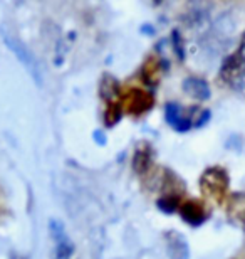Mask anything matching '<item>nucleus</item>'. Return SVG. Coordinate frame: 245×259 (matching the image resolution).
I'll use <instances>...</instances> for the list:
<instances>
[{
    "label": "nucleus",
    "mask_w": 245,
    "mask_h": 259,
    "mask_svg": "<svg viewBox=\"0 0 245 259\" xmlns=\"http://www.w3.org/2000/svg\"><path fill=\"white\" fill-rule=\"evenodd\" d=\"M2 39L5 46L12 51V53L17 56V59L20 61V64H22L25 69H27L30 74H32V77L35 79V82L37 84H42V77H40V69H39V63L35 61L34 54L30 53L29 48L25 46L22 40H20L17 35H15L12 30H10L7 25H2Z\"/></svg>",
    "instance_id": "1"
},
{
    "label": "nucleus",
    "mask_w": 245,
    "mask_h": 259,
    "mask_svg": "<svg viewBox=\"0 0 245 259\" xmlns=\"http://www.w3.org/2000/svg\"><path fill=\"white\" fill-rule=\"evenodd\" d=\"M228 185H230V177H228L227 170L222 167L207 168L200 177L202 192L217 202H223L227 197Z\"/></svg>",
    "instance_id": "2"
},
{
    "label": "nucleus",
    "mask_w": 245,
    "mask_h": 259,
    "mask_svg": "<svg viewBox=\"0 0 245 259\" xmlns=\"http://www.w3.org/2000/svg\"><path fill=\"white\" fill-rule=\"evenodd\" d=\"M153 106V96L146 90H139V88H131L128 93H124L121 108L129 115H143L150 108Z\"/></svg>",
    "instance_id": "3"
},
{
    "label": "nucleus",
    "mask_w": 245,
    "mask_h": 259,
    "mask_svg": "<svg viewBox=\"0 0 245 259\" xmlns=\"http://www.w3.org/2000/svg\"><path fill=\"white\" fill-rule=\"evenodd\" d=\"M49 231L51 236L54 239L56 251H54V259H71L74 254V244H72L69 234H67L64 224L57 219L49 221Z\"/></svg>",
    "instance_id": "4"
},
{
    "label": "nucleus",
    "mask_w": 245,
    "mask_h": 259,
    "mask_svg": "<svg viewBox=\"0 0 245 259\" xmlns=\"http://www.w3.org/2000/svg\"><path fill=\"white\" fill-rule=\"evenodd\" d=\"M222 77L233 88L245 86V53L230 56L222 66Z\"/></svg>",
    "instance_id": "5"
},
{
    "label": "nucleus",
    "mask_w": 245,
    "mask_h": 259,
    "mask_svg": "<svg viewBox=\"0 0 245 259\" xmlns=\"http://www.w3.org/2000/svg\"><path fill=\"white\" fill-rule=\"evenodd\" d=\"M165 116L170 126H173L176 132H188L193 126V120L183 111V108L176 103H168L165 108Z\"/></svg>",
    "instance_id": "6"
},
{
    "label": "nucleus",
    "mask_w": 245,
    "mask_h": 259,
    "mask_svg": "<svg viewBox=\"0 0 245 259\" xmlns=\"http://www.w3.org/2000/svg\"><path fill=\"white\" fill-rule=\"evenodd\" d=\"M180 215L186 224H190L193 227L202 226L208 217L205 207L198 200H186L185 204L180 207Z\"/></svg>",
    "instance_id": "7"
},
{
    "label": "nucleus",
    "mask_w": 245,
    "mask_h": 259,
    "mask_svg": "<svg viewBox=\"0 0 245 259\" xmlns=\"http://www.w3.org/2000/svg\"><path fill=\"white\" fill-rule=\"evenodd\" d=\"M166 251L170 259H188L190 257V246L180 232L170 231L166 232Z\"/></svg>",
    "instance_id": "8"
},
{
    "label": "nucleus",
    "mask_w": 245,
    "mask_h": 259,
    "mask_svg": "<svg viewBox=\"0 0 245 259\" xmlns=\"http://www.w3.org/2000/svg\"><path fill=\"white\" fill-rule=\"evenodd\" d=\"M183 91L188 95L190 98L198 101H205L210 98V88H208V82L202 77H186L183 81Z\"/></svg>",
    "instance_id": "9"
},
{
    "label": "nucleus",
    "mask_w": 245,
    "mask_h": 259,
    "mask_svg": "<svg viewBox=\"0 0 245 259\" xmlns=\"http://www.w3.org/2000/svg\"><path fill=\"white\" fill-rule=\"evenodd\" d=\"M160 74H161L160 63L155 58H150L143 66V79H144V82H148L150 86L158 84V81L161 77Z\"/></svg>",
    "instance_id": "10"
},
{
    "label": "nucleus",
    "mask_w": 245,
    "mask_h": 259,
    "mask_svg": "<svg viewBox=\"0 0 245 259\" xmlns=\"http://www.w3.org/2000/svg\"><path fill=\"white\" fill-rule=\"evenodd\" d=\"M151 165V155L148 152V148H139L133 157V167L138 174L146 172Z\"/></svg>",
    "instance_id": "11"
},
{
    "label": "nucleus",
    "mask_w": 245,
    "mask_h": 259,
    "mask_svg": "<svg viewBox=\"0 0 245 259\" xmlns=\"http://www.w3.org/2000/svg\"><path fill=\"white\" fill-rule=\"evenodd\" d=\"M119 120H121V105L116 101H111L106 108V113H104V123L108 126H114Z\"/></svg>",
    "instance_id": "12"
},
{
    "label": "nucleus",
    "mask_w": 245,
    "mask_h": 259,
    "mask_svg": "<svg viewBox=\"0 0 245 259\" xmlns=\"http://www.w3.org/2000/svg\"><path fill=\"white\" fill-rule=\"evenodd\" d=\"M101 93L104 98L113 101V98H116L119 95V84L116 82V79H113L111 76H106L103 79V84H101ZM109 101V103H111Z\"/></svg>",
    "instance_id": "13"
},
{
    "label": "nucleus",
    "mask_w": 245,
    "mask_h": 259,
    "mask_svg": "<svg viewBox=\"0 0 245 259\" xmlns=\"http://www.w3.org/2000/svg\"><path fill=\"white\" fill-rule=\"evenodd\" d=\"M158 207L166 214H171L178 209V197L176 195H165L158 200Z\"/></svg>",
    "instance_id": "14"
}]
</instances>
